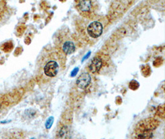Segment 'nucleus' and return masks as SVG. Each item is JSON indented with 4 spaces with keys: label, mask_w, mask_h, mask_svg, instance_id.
<instances>
[{
    "label": "nucleus",
    "mask_w": 165,
    "mask_h": 139,
    "mask_svg": "<svg viewBox=\"0 0 165 139\" xmlns=\"http://www.w3.org/2000/svg\"><path fill=\"white\" fill-rule=\"evenodd\" d=\"M64 54L58 49H54L47 54V59L44 62L43 71L47 77H56L65 63Z\"/></svg>",
    "instance_id": "obj_1"
},
{
    "label": "nucleus",
    "mask_w": 165,
    "mask_h": 139,
    "mask_svg": "<svg viewBox=\"0 0 165 139\" xmlns=\"http://www.w3.org/2000/svg\"><path fill=\"white\" fill-rule=\"evenodd\" d=\"M159 125V122L153 118H148L141 120L135 129V137L149 138L152 137V132Z\"/></svg>",
    "instance_id": "obj_2"
},
{
    "label": "nucleus",
    "mask_w": 165,
    "mask_h": 139,
    "mask_svg": "<svg viewBox=\"0 0 165 139\" xmlns=\"http://www.w3.org/2000/svg\"><path fill=\"white\" fill-rule=\"evenodd\" d=\"M56 47L64 54L68 55L74 53L76 50V44L71 36L68 33L62 32L56 37Z\"/></svg>",
    "instance_id": "obj_3"
},
{
    "label": "nucleus",
    "mask_w": 165,
    "mask_h": 139,
    "mask_svg": "<svg viewBox=\"0 0 165 139\" xmlns=\"http://www.w3.org/2000/svg\"><path fill=\"white\" fill-rule=\"evenodd\" d=\"M74 5L77 12L87 18L94 16L97 9L96 0H74Z\"/></svg>",
    "instance_id": "obj_4"
},
{
    "label": "nucleus",
    "mask_w": 165,
    "mask_h": 139,
    "mask_svg": "<svg viewBox=\"0 0 165 139\" xmlns=\"http://www.w3.org/2000/svg\"><path fill=\"white\" fill-rule=\"evenodd\" d=\"M103 31V24L99 21L91 22L87 27V33L93 39H97L102 35Z\"/></svg>",
    "instance_id": "obj_5"
},
{
    "label": "nucleus",
    "mask_w": 165,
    "mask_h": 139,
    "mask_svg": "<svg viewBox=\"0 0 165 139\" xmlns=\"http://www.w3.org/2000/svg\"><path fill=\"white\" fill-rule=\"evenodd\" d=\"M91 80V76L88 72H83L78 77L76 80V85L78 88L85 90L90 85Z\"/></svg>",
    "instance_id": "obj_6"
},
{
    "label": "nucleus",
    "mask_w": 165,
    "mask_h": 139,
    "mask_svg": "<svg viewBox=\"0 0 165 139\" xmlns=\"http://www.w3.org/2000/svg\"><path fill=\"white\" fill-rule=\"evenodd\" d=\"M103 66V61L100 58L96 57L92 59L88 65V69L92 74L98 73Z\"/></svg>",
    "instance_id": "obj_7"
},
{
    "label": "nucleus",
    "mask_w": 165,
    "mask_h": 139,
    "mask_svg": "<svg viewBox=\"0 0 165 139\" xmlns=\"http://www.w3.org/2000/svg\"><path fill=\"white\" fill-rule=\"evenodd\" d=\"M53 117H50L48 120L47 121V123H46V127H47V129H50L52 124H53Z\"/></svg>",
    "instance_id": "obj_8"
},
{
    "label": "nucleus",
    "mask_w": 165,
    "mask_h": 139,
    "mask_svg": "<svg viewBox=\"0 0 165 139\" xmlns=\"http://www.w3.org/2000/svg\"><path fill=\"white\" fill-rule=\"evenodd\" d=\"M0 108H1V106H0Z\"/></svg>",
    "instance_id": "obj_9"
}]
</instances>
